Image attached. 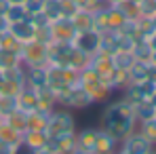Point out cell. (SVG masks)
I'll return each mask as SVG.
<instances>
[{
	"label": "cell",
	"mask_w": 156,
	"mask_h": 154,
	"mask_svg": "<svg viewBox=\"0 0 156 154\" xmlns=\"http://www.w3.org/2000/svg\"><path fill=\"white\" fill-rule=\"evenodd\" d=\"M101 129L108 131L114 139L122 141L127 135H131L137 129V118L133 112V106L127 99H118L105 106L101 114Z\"/></svg>",
	"instance_id": "cell-1"
},
{
	"label": "cell",
	"mask_w": 156,
	"mask_h": 154,
	"mask_svg": "<svg viewBox=\"0 0 156 154\" xmlns=\"http://www.w3.org/2000/svg\"><path fill=\"white\" fill-rule=\"evenodd\" d=\"M19 59L23 68L32 66H47L49 63V45L40 42V40H30L23 42L19 49Z\"/></svg>",
	"instance_id": "cell-2"
},
{
	"label": "cell",
	"mask_w": 156,
	"mask_h": 154,
	"mask_svg": "<svg viewBox=\"0 0 156 154\" xmlns=\"http://www.w3.org/2000/svg\"><path fill=\"white\" fill-rule=\"evenodd\" d=\"M76 131V120L68 110H53L49 125H47V133L49 137L55 135H63V133H74Z\"/></svg>",
	"instance_id": "cell-3"
},
{
	"label": "cell",
	"mask_w": 156,
	"mask_h": 154,
	"mask_svg": "<svg viewBox=\"0 0 156 154\" xmlns=\"http://www.w3.org/2000/svg\"><path fill=\"white\" fill-rule=\"evenodd\" d=\"M59 106H66V108H76V110H82V108H89V106H93V99H91V95L80 87V84H74V87H70L59 99H57Z\"/></svg>",
	"instance_id": "cell-4"
},
{
	"label": "cell",
	"mask_w": 156,
	"mask_h": 154,
	"mask_svg": "<svg viewBox=\"0 0 156 154\" xmlns=\"http://www.w3.org/2000/svg\"><path fill=\"white\" fill-rule=\"evenodd\" d=\"M156 146H152L137 129L127 135L122 141H120V148H118V152L120 154H148L150 150H154Z\"/></svg>",
	"instance_id": "cell-5"
},
{
	"label": "cell",
	"mask_w": 156,
	"mask_h": 154,
	"mask_svg": "<svg viewBox=\"0 0 156 154\" xmlns=\"http://www.w3.org/2000/svg\"><path fill=\"white\" fill-rule=\"evenodd\" d=\"M74 148H76V131L49 137V141L44 144V150H49L51 154H70Z\"/></svg>",
	"instance_id": "cell-6"
},
{
	"label": "cell",
	"mask_w": 156,
	"mask_h": 154,
	"mask_svg": "<svg viewBox=\"0 0 156 154\" xmlns=\"http://www.w3.org/2000/svg\"><path fill=\"white\" fill-rule=\"evenodd\" d=\"M72 45L76 47L78 51L87 53V55H93V53L99 51V32L95 30H87V32H76Z\"/></svg>",
	"instance_id": "cell-7"
},
{
	"label": "cell",
	"mask_w": 156,
	"mask_h": 154,
	"mask_svg": "<svg viewBox=\"0 0 156 154\" xmlns=\"http://www.w3.org/2000/svg\"><path fill=\"white\" fill-rule=\"evenodd\" d=\"M51 32H53V42H70L72 45V40L76 36V30L72 26L70 17H59V19L51 21Z\"/></svg>",
	"instance_id": "cell-8"
},
{
	"label": "cell",
	"mask_w": 156,
	"mask_h": 154,
	"mask_svg": "<svg viewBox=\"0 0 156 154\" xmlns=\"http://www.w3.org/2000/svg\"><path fill=\"white\" fill-rule=\"evenodd\" d=\"M72 49H74V47H72L70 42H51V45H49V63L68 68Z\"/></svg>",
	"instance_id": "cell-9"
},
{
	"label": "cell",
	"mask_w": 156,
	"mask_h": 154,
	"mask_svg": "<svg viewBox=\"0 0 156 154\" xmlns=\"http://www.w3.org/2000/svg\"><path fill=\"white\" fill-rule=\"evenodd\" d=\"M118 148H120V141L118 139H114L104 129H97V139H95L93 154H116Z\"/></svg>",
	"instance_id": "cell-10"
},
{
	"label": "cell",
	"mask_w": 156,
	"mask_h": 154,
	"mask_svg": "<svg viewBox=\"0 0 156 154\" xmlns=\"http://www.w3.org/2000/svg\"><path fill=\"white\" fill-rule=\"evenodd\" d=\"M17 108H19L21 112H26V114L38 110V91H36L34 87L26 84V87L19 91V95H17Z\"/></svg>",
	"instance_id": "cell-11"
},
{
	"label": "cell",
	"mask_w": 156,
	"mask_h": 154,
	"mask_svg": "<svg viewBox=\"0 0 156 154\" xmlns=\"http://www.w3.org/2000/svg\"><path fill=\"white\" fill-rule=\"evenodd\" d=\"M9 30L13 32V36H15L21 45L36 38V26L30 21V17L23 19V21H17V23H9Z\"/></svg>",
	"instance_id": "cell-12"
},
{
	"label": "cell",
	"mask_w": 156,
	"mask_h": 154,
	"mask_svg": "<svg viewBox=\"0 0 156 154\" xmlns=\"http://www.w3.org/2000/svg\"><path fill=\"white\" fill-rule=\"evenodd\" d=\"M21 141L30 146L34 152H38V150H42L44 148V144L49 141V133L47 131H34V129H26L23 133H21Z\"/></svg>",
	"instance_id": "cell-13"
},
{
	"label": "cell",
	"mask_w": 156,
	"mask_h": 154,
	"mask_svg": "<svg viewBox=\"0 0 156 154\" xmlns=\"http://www.w3.org/2000/svg\"><path fill=\"white\" fill-rule=\"evenodd\" d=\"M47 66H32V68H26V84L34 87V89H42L47 87Z\"/></svg>",
	"instance_id": "cell-14"
},
{
	"label": "cell",
	"mask_w": 156,
	"mask_h": 154,
	"mask_svg": "<svg viewBox=\"0 0 156 154\" xmlns=\"http://www.w3.org/2000/svg\"><path fill=\"white\" fill-rule=\"evenodd\" d=\"M101 80H104L112 91L125 89V87L129 84V76H127V72H122V70H118V68H112L110 72H105L104 76H101Z\"/></svg>",
	"instance_id": "cell-15"
},
{
	"label": "cell",
	"mask_w": 156,
	"mask_h": 154,
	"mask_svg": "<svg viewBox=\"0 0 156 154\" xmlns=\"http://www.w3.org/2000/svg\"><path fill=\"white\" fill-rule=\"evenodd\" d=\"M89 66H91L93 70H97L99 76H104L105 72H110V70L114 68V61H112V55H108V53H104V51H97V53L91 55Z\"/></svg>",
	"instance_id": "cell-16"
},
{
	"label": "cell",
	"mask_w": 156,
	"mask_h": 154,
	"mask_svg": "<svg viewBox=\"0 0 156 154\" xmlns=\"http://www.w3.org/2000/svg\"><path fill=\"white\" fill-rule=\"evenodd\" d=\"M99 82H101L99 72H97V70H93L91 66H87L84 70H80V72H78V84H80L87 93H89L93 87H97Z\"/></svg>",
	"instance_id": "cell-17"
},
{
	"label": "cell",
	"mask_w": 156,
	"mask_h": 154,
	"mask_svg": "<svg viewBox=\"0 0 156 154\" xmlns=\"http://www.w3.org/2000/svg\"><path fill=\"white\" fill-rule=\"evenodd\" d=\"M72 26L76 32H87V30H93V13L87 11V9H78L76 13L70 17Z\"/></svg>",
	"instance_id": "cell-18"
},
{
	"label": "cell",
	"mask_w": 156,
	"mask_h": 154,
	"mask_svg": "<svg viewBox=\"0 0 156 154\" xmlns=\"http://www.w3.org/2000/svg\"><path fill=\"white\" fill-rule=\"evenodd\" d=\"M49 118H51V112H49V110H34V112L27 114V129H34V131H47Z\"/></svg>",
	"instance_id": "cell-19"
},
{
	"label": "cell",
	"mask_w": 156,
	"mask_h": 154,
	"mask_svg": "<svg viewBox=\"0 0 156 154\" xmlns=\"http://www.w3.org/2000/svg\"><path fill=\"white\" fill-rule=\"evenodd\" d=\"M95 139H97V129H82V131H76V148H82V150H91L95 148Z\"/></svg>",
	"instance_id": "cell-20"
},
{
	"label": "cell",
	"mask_w": 156,
	"mask_h": 154,
	"mask_svg": "<svg viewBox=\"0 0 156 154\" xmlns=\"http://www.w3.org/2000/svg\"><path fill=\"white\" fill-rule=\"evenodd\" d=\"M131 53H133L135 61H141V63H150V59H152V53H154V49L150 47V42H148V40H137Z\"/></svg>",
	"instance_id": "cell-21"
},
{
	"label": "cell",
	"mask_w": 156,
	"mask_h": 154,
	"mask_svg": "<svg viewBox=\"0 0 156 154\" xmlns=\"http://www.w3.org/2000/svg\"><path fill=\"white\" fill-rule=\"evenodd\" d=\"M36 91H38V110H49V112H53L55 106H59L57 103V97L53 95V91L49 87H42V89H36Z\"/></svg>",
	"instance_id": "cell-22"
},
{
	"label": "cell",
	"mask_w": 156,
	"mask_h": 154,
	"mask_svg": "<svg viewBox=\"0 0 156 154\" xmlns=\"http://www.w3.org/2000/svg\"><path fill=\"white\" fill-rule=\"evenodd\" d=\"M156 32L154 17H139L137 19V40H148Z\"/></svg>",
	"instance_id": "cell-23"
},
{
	"label": "cell",
	"mask_w": 156,
	"mask_h": 154,
	"mask_svg": "<svg viewBox=\"0 0 156 154\" xmlns=\"http://www.w3.org/2000/svg\"><path fill=\"white\" fill-rule=\"evenodd\" d=\"M133 112H135L137 123L148 120V118H154V116H156V108L152 106V102H150V99H144V102L135 103V106H133Z\"/></svg>",
	"instance_id": "cell-24"
},
{
	"label": "cell",
	"mask_w": 156,
	"mask_h": 154,
	"mask_svg": "<svg viewBox=\"0 0 156 154\" xmlns=\"http://www.w3.org/2000/svg\"><path fill=\"white\" fill-rule=\"evenodd\" d=\"M4 123L11 125L13 129H17L19 133H23V131L27 129V114H26V112H21V110L17 108L15 112H11V114L4 116Z\"/></svg>",
	"instance_id": "cell-25"
},
{
	"label": "cell",
	"mask_w": 156,
	"mask_h": 154,
	"mask_svg": "<svg viewBox=\"0 0 156 154\" xmlns=\"http://www.w3.org/2000/svg\"><path fill=\"white\" fill-rule=\"evenodd\" d=\"M112 61H114V68H118L122 72H129V68L135 63V57L131 51H116L112 53Z\"/></svg>",
	"instance_id": "cell-26"
},
{
	"label": "cell",
	"mask_w": 156,
	"mask_h": 154,
	"mask_svg": "<svg viewBox=\"0 0 156 154\" xmlns=\"http://www.w3.org/2000/svg\"><path fill=\"white\" fill-rule=\"evenodd\" d=\"M72 47H74V45H72ZM89 61H91V55L78 51L76 47H74V49H72V55H70V61H68V68L80 72V70H84V68L89 66Z\"/></svg>",
	"instance_id": "cell-27"
},
{
	"label": "cell",
	"mask_w": 156,
	"mask_h": 154,
	"mask_svg": "<svg viewBox=\"0 0 156 154\" xmlns=\"http://www.w3.org/2000/svg\"><path fill=\"white\" fill-rule=\"evenodd\" d=\"M15 66H21L19 51H11V49L0 47V70H9V68H15Z\"/></svg>",
	"instance_id": "cell-28"
},
{
	"label": "cell",
	"mask_w": 156,
	"mask_h": 154,
	"mask_svg": "<svg viewBox=\"0 0 156 154\" xmlns=\"http://www.w3.org/2000/svg\"><path fill=\"white\" fill-rule=\"evenodd\" d=\"M105 13H108V30H118V27L122 26L125 21H127V17L118 11V6H114V4H108L105 6Z\"/></svg>",
	"instance_id": "cell-29"
},
{
	"label": "cell",
	"mask_w": 156,
	"mask_h": 154,
	"mask_svg": "<svg viewBox=\"0 0 156 154\" xmlns=\"http://www.w3.org/2000/svg\"><path fill=\"white\" fill-rule=\"evenodd\" d=\"M137 131H139L152 146H156V116L154 118H148V120L137 123Z\"/></svg>",
	"instance_id": "cell-30"
},
{
	"label": "cell",
	"mask_w": 156,
	"mask_h": 154,
	"mask_svg": "<svg viewBox=\"0 0 156 154\" xmlns=\"http://www.w3.org/2000/svg\"><path fill=\"white\" fill-rule=\"evenodd\" d=\"M114 6H118V11L127 19H139V4H137V0H118Z\"/></svg>",
	"instance_id": "cell-31"
},
{
	"label": "cell",
	"mask_w": 156,
	"mask_h": 154,
	"mask_svg": "<svg viewBox=\"0 0 156 154\" xmlns=\"http://www.w3.org/2000/svg\"><path fill=\"white\" fill-rule=\"evenodd\" d=\"M129 82H144L148 80V63H141V61H135L127 72Z\"/></svg>",
	"instance_id": "cell-32"
},
{
	"label": "cell",
	"mask_w": 156,
	"mask_h": 154,
	"mask_svg": "<svg viewBox=\"0 0 156 154\" xmlns=\"http://www.w3.org/2000/svg\"><path fill=\"white\" fill-rule=\"evenodd\" d=\"M27 17L30 15H27V11L23 9V4H11L9 11H6V15H4V21L6 23H17V21H23Z\"/></svg>",
	"instance_id": "cell-33"
},
{
	"label": "cell",
	"mask_w": 156,
	"mask_h": 154,
	"mask_svg": "<svg viewBox=\"0 0 156 154\" xmlns=\"http://www.w3.org/2000/svg\"><path fill=\"white\" fill-rule=\"evenodd\" d=\"M0 47H2V49H11V51H19V49H21V42L13 36V32H11L9 27H4V30L0 32Z\"/></svg>",
	"instance_id": "cell-34"
},
{
	"label": "cell",
	"mask_w": 156,
	"mask_h": 154,
	"mask_svg": "<svg viewBox=\"0 0 156 154\" xmlns=\"http://www.w3.org/2000/svg\"><path fill=\"white\" fill-rule=\"evenodd\" d=\"M17 110V95H0V112L6 116Z\"/></svg>",
	"instance_id": "cell-35"
},
{
	"label": "cell",
	"mask_w": 156,
	"mask_h": 154,
	"mask_svg": "<svg viewBox=\"0 0 156 154\" xmlns=\"http://www.w3.org/2000/svg\"><path fill=\"white\" fill-rule=\"evenodd\" d=\"M137 4H139V17L156 15V0H137Z\"/></svg>",
	"instance_id": "cell-36"
},
{
	"label": "cell",
	"mask_w": 156,
	"mask_h": 154,
	"mask_svg": "<svg viewBox=\"0 0 156 154\" xmlns=\"http://www.w3.org/2000/svg\"><path fill=\"white\" fill-rule=\"evenodd\" d=\"M42 13L51 19V21H55V19H59L61 17V11H59V2L57 0H47L44 2V9H42Z\"/></svg>",
	"instance_id": "cell-37"
},
{
	"label": "cell",
	"mask_w": 156,
	"mask_h": 154,
	"mask_svg": "<svg viewBox=\"0 0 156 154\" xmlns=\"http://www.w3.org/2000/svg\"><path fill=\"white\" fill-rule=\"evenodd\" d=\"M59 2V11H61V17H72L78 11V4L74 0H57Z\"/></svg>",
	"instance_id": "cell-38"
},
{
	"label": "cell",
	"mask_w": 156,
	"mask_h": 154,
	"mask_svg": "<svg viewBox=\"0 0 156 154\" xmlns=\"http://www.w3.org/2000/svg\"><path fill=\"white\" fill-rule=\"evenodd\" d=\"M34 40H40L44 45H51L53 42V32H51V23L49 26H42V27H36V38Z\"/></svg>",
	"instance_id": "cell-39"
},
{
	"label": "cell",
	"mask_w": 156,
	"mask_h": 154,
	"mask_svg": "<svg viewBox=\"0 0 156 154\" xmlns=\"http://www.w3.org/2000/svg\"><path fill=\"white\" fill-rule=\"evenodd\" d=\"M44 2L47 0H26L23 2V9L27 11V15H36V13H42Z\"/></svg>",
	"instance_id": "cell-40"
},
{
	"label": "cell",
	"mask_w": 156,
	"mask_h": 154,
	"mask_svg": "<svg viewBox=\"0 0 156 154\" xmlns=\"http://www.w3.org/2000/svg\"><path fill=\"white\" fill-rule=\"evenodd\" d=\"M148 80L156 82V66L154 63H148Z\"/></svg>",
	"instance_id": "cell-41"
},
{
	"label": "cell",
	"mask_w": 156,
	"mask_h": 154,
	"mask_svg": "<svg viewBox=\"0 0 156 154\" xmlns=\"http://www.w3.org/2000/svg\"><path fill=\"white\" fill-rule=\"evenodd\" d=\"M9 0H0V17H4L6 15V11H9Z\"/></svg>",
	"instance_id": "cell-42"
},
{
	"label": "cell",
	"mask_w": 156,
	"mask_h": 154,
	"mask_svg": "<svg viewBox=\"0 0 156 154\" xmlns=\"http://www.w3.org/2000/svg\"><path fill=\"white\" fill-rule=\"evenodd\" d=\"M70 154H93V152H91V150H82V148H74Z\"/></svg>",
	"instance_id": "cell-43"
},
{
	"label": "cell",
	"mask_w": 156,
	"mask_h": 154,
	"mask_svg": "<svg viewBox=\"0 0 156 154\" xmlns=\"http://www.w3.org/2000/svg\"><path fill=\"white\" fill-rule=\"evenodd\" d=\"M148 42H150V47H152V49L156 51V32L152 34V36H150V38H148Z\"/></svg>",
	"instance_id": "cell-44"
},
{
	"label": "cell",
	"mask_w": 156,
	"mask_h": 154,
	"mask_svg": "<svg viewBox=\"0 0 156 154\" xmlns=\"http://www.w3.org/2000/svg\"><path fill=\"white\" fill-rule=\"evenodd\" d=\"M26 0H9V4H23Z\"/></svg>",
	"instance_id": "cell-45"
},
{
	"label": "cell",
	"mask_w": 156,
	"mask_h": 154,
	"mask_svg": "<svg viewBox=\"0 0 156 154\" xmlns=\"http://www.w3.org/2000/svg\"><path fill=\"white\" fill-rule=\"evenodd\" d=\"M150 63H154V66H156V51L152 53V59H150Z\"/></svg>",
	"instance_id": "cell-46"
},
{
	"label": "cell",
	"mask_w": 156,
	"mask_h": 154,
	"mask_svg": "<svg viewBox=\"0 0 156 154\" xmlns=\"http://www.w3.org/2000/svg\"><path fill=\"white\" fill-rule=\"evenodd\" d=\"M2 123H4V114L0 112V125H2Z\"/></svg>",
	"instance_id": "cell-47"
},
{
	"label": "cell",
	"mask_w": 156,
	"mask_h": 154,
	"mask_svg": "<svg viewBox=\"0 0 156 154\" xmlns=\"http://www.w3.org/2000/svg\"><path fill=\"white\" fill-rule=\"evenodd\" d=\"M0 80H2V70H0Z\"/></svg>",
	"instance_id": "cell-48"
}]
</instances>
